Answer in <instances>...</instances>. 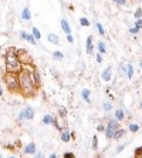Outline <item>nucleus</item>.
<instances>
[{
  "label": "nucleus",
  "mask_w": 142,
  "mask_h": 158,
  "mask_svg": "<svg viewBox=\"0 0 142 158\" xmlns=\"http://www.w3.org/2000/svg\"><path fill=\"white\" fill-rule=\"evenodd\" d=\"M134 158H135V157H134Z\"/></svg>",
  "instance_id": "nucleus-48"
},
{
  "label": "nucleus",
  "mask_w": 142,
  "mask_h": 158,
  "mask_svg": "<svg viewBox=\"0 0 142 158\" xmlns=\"http://www.w3.org/2000/svg\"><path fill=\"white\" fill-rule=\"evenodd\" d=\"M117 130H120V121H118L117 118H111V120H108V125L105 127V131H104L105 132V137L107 138H112Z\"/></svg>",
  "instance_id": "nucleus-4"
},
{
  "label": "nucleus",
  "mask_w": 142,
  "mask_h": 158,
  "mask_svg": "<svg viewBox=\"0 0 142 158\" xmlns=\"http://www.w3.org/2000/svg\"><path fill=\"white\" fill-rule=\"evenodd\" d=\"M31 33H33V37L36 39V40H40L41 39V33H40V30L37 29V27H33V29H31Z\"/></svg>",
  "instance_id": "nucleus-20"
},
{
  "label": "nucleus",
  "mask_w": 142,
  "mask_h": 158,
  "mask_svg": "<svg viewBox=\"0 0 142 158\" xmlns=\"http://www.w3.org/2000/svg\"><path fill=\"white\" fill-rule=\"evenodd\" d=\"M97 130H98V131H105V130H104V125H98V128Z\"/></svg>",
  "instance_id": "nucleus-40"
},
{
  "label": "nucleus",
  "mask_w": 142,
  "mask_h": 158,
  "mask_svg": "<svg viewBox=\"0 0 142 158\" xmlns=\"http://www.w3.org/2000/svg\"><path fill=\"white\" fill-rule=\"evenodd\" d=\"M20 36H22L23 40H27L29 43L31 44H36V39L33 37V34H27L26 31H20Z\"/></svg>",
  "instance_id": "nucleus-9"
},
{
  "label": "nucleus",
  "mask_w": 142,
  "mask_h": 158,
  "mask_svg": "<svg viewBox=\"0 0 142 158\" xmlns=\"http://www.w3.org/2000/svg\"><path fill=\"white\" fill-rule=\"evenodd\" d=\"M90 94H91V91L88 90V88H84L83 91H81V97H83V100L85 101V103H91V100H90Z\"/></svg>",
  "instance_id": "nucleus-10"
},
{
  "label": "nucleus",
  "mask_w": 142,
  "mask_h": 158,
  "mask_svg": "<svg viewBox=\"0 0 142 158\" xmlns=\"http://www.w3.org/2000/svg\"><path fill=\"white\" fill-rule=\"evenodd\" d=\"M125 76L128 77V80H131L132 76H134V66H132L131 63L125 64Z\"/></svg>",
  "instance_id": "nucleus-8"
},
{
  "label": "nucleus",
  "mask_w": 142,
  "mask_h": 158,
  "mask_svg": "<svg viewBox=\"0 0 142 158\" xmlns=\"http://www.w3.org/2000/svg\"><path fill=\"white\" fill-rule=\"evenodd\" d=\"M53 125H54L55 128L57 130H61V127H60V124H59V121H57V120H54V123H53Z\"/></svg>",
  "instance_id": "nucleus-38"
},
{
  "label": "nucleus",
  "mask_w": 142,
  "mask_h": 158,
  "mask_svg": "<svg viewBox=\"0 0 142 158\" xmlns=\"http://www.w3.org/2000/svg\"><path fill=\"white\" fill-rule=\"evenodd\" d=\"M17 54H18V59H20V61H22L23 66H34L33 64V60H31V56L29 54V53L26 52V50H23V48H20V50H17Z\"/></svg>",
  "instance_id": "nucleus-5"
},
{
  "label": "nucleus",
  "mask_w": 142,
  "mask_h": 158,
  "mask_svg": "<svg viewBox=\"0 0 142 158\" xmlns=\"http://www.w3.org/2000/svg\"><path fill=\"white\" fill-rule=\"evenodd\" d=\"M43 123H44V124H47V125L53 124V123H54V117H53L51 114H46L43 117Z\"/></svg>",
  "instance_id": "nucleus-18"
},
{
  "label": "nucleus",
  "mask_w": 142,
  "mask_h": 158,
  "mask_svg": "<svg viewBox=\"0 0 142 158\" xmlns=\"http://www.w3.org/2000/svg\"><path fill=\"white\" fill-rule=\"evenodd\" d=\"M135 27L139 29V30L142 29V19H136V22H135Z\"/></svg>",
  "instance_id": "nucleus-31"
},
{
  "label": "nucleus",
  "mask_w": 142,
  "mask_h": 158,
  "mask_svg": "<svg viewBox=\"0 0 142 158\" xmlns=\"http://www.w3.org/2000/svg\"><path fill=\"white\" fill-rule=\"evenodd\" d=\"M94 52V44H92V36L87 37V53L88 54H92Z\"/></svg>",
  "instance_id": "nucleus-13"
},
{
  "label": "nucleus",
  "mask_w": 142,
  "mask_h": 158,
  "mask_svg": "<svg viewBox=\"0 0 142 158\" xmlns=\"http://www.w3.org/2000/svg\"><path fill=\"white\" fill-rule=\"evenodd\" d=\"M22 19L26 20V22H29L30 19H31V13H30V9L29 7H24L22 11Z\"/></svg>",
  "instance_id": "nucleus-15"
},
{
  "label": "nucleus",
  "mask_w": 142,
  "mask_h": 158,
  "mask_svg": "<svg viewBox=\"0 0 142 158\" xmlns=\"http://www.w3.org/2000/svg\"><path fill=\"white\" fill-rule=\"evenodd\" d=\"M139 108H141V110H142V103H141V104H139Z\"/></svg>",
  "instance_id": "nucleus-43"
},
{
  "label": "nucleus",
  "mask_w": 142,
  "mask_h": 158,
  "mask_svg": "<svg viewBox=\"0 0 142 158\" xmlns=\"http://www.w3.org/2000/svg\"><path fill=\"white\" fill-rule=\"evenodd\" d=\"M10 158H16V157H10Z\"/></svg>",
  "instance_id": "nucleus-46"
},
{
  "label": "nucleus",
  "mask_w": 142,
  "mask_h": 158,
  "mask_svg": "<svg viewBox=\"0 0 142 158\" xmlns=\"http://www.w3.org/2000/svg\"><path fill=\"white\" fill-rule=\"evenodd\" d=\"M60 114H61V117H66V115H67V110L64 108V107H61V108H60Z\"/></svg>",
  "instance_id": "nucleus-33"
},
{
  "label": "nucleus",
  "mask_w": 142,
  "mask_h": 158,
  "mask_svg": "<svg viewBox=\"0 0 142 158\" xmlns=\"http://www.w3.org/2000/svg\"><path fill=\"white\" fill-rule=\"evenodd\" d=\"M3 81L10 93H20V81L17 73H6L3 76Z\"/></svg>",
  "instance_id": "nucleus-3"
},
{
  "label": "nucleus",
  "mask_w": 142,
  "mask_h": 158,
  "mask_svg": "<svg viewBox=\"0 0 142 158\" xmlns=\"http://www.w3.org/2000/svg\"><path fill=\"white\" fill-rule=\"evenodd\" d=\"M128 130L131 132H138L139 131V125L138 124H131L129 127H128Z\"/></svg>",
  "instance_id": "nucleus-25"
},
{
  "label": "nucleus",
  "mask_w": 142,
  "mask_h": 158,
  "mask_svg": "<svg viewBox=\"0 0 142 158\" xmlns=\"http://www.w3.org/2000/svg\"><path fill=\"white\" fill-rule=\"evenodd\" d=\"M92 150H97V148H98V137L97 135H94L92 137Z\"/></svg>",
  "instance_id": "nucleus-28"
},
{
  "label": "nucleus",
  "mask_w": 142,
  "mask_h": 158,
  "mask_svg": "<svg viewBox=\"0 0 142 158\" xmlns=\"http://www.w3.org/2000/svg\"><path fill=\"white\" fill-rule=\"evenodd\" d=\"M102 108H104L105 111H111L112 110V104L109 103V101H105V103L102 104Z\"/></svg>",
  "instance_id": "nucleus-26"
},
{
  "label": "nucleus",
  "mask_w": 142,
  "mask_h": 158,
  "mask_svg": "<svg viewBox=\"0 0 142 158\" xmlns=\"http://www.w3.org/2000/svg\"><path fill=\"white\" fill-rule=\"evenodd\" d=\"M135 158H142V147L136 148V151H135Z\"/></svg>",
  "instance_id": "nucleus-30"
},
{
  "label": "nucleus",
  "mask_w": 142,
  "mask_h": 158,
  "mask_svg": "<svg viewBox=\"0 0 142 158\" xmlns=\"http://www.w3.org/2000/svg\"><path fill=\"white\" fill-rule=\"evenodd\" d=\"M95 59H97V63H102V54H101V53H98Z\"/></svg>",
  "instance_id": "nucleus-36"
},
{
  "label": "nucleus",
  "mask_w": 142,
  "mask_h": 158,
  "mask_svg": "<svg viewBox=\"0 0 142 158\" xmlns=\"http://www.w3.org/2000/svg\"><path fill=\"white\" fill-rule=\"evenodd\" d=\"M33 117H34V111H33V108H30V107L22 110L20 114H18L20 120H33Z\"/></svg>",
  "instance_id": "nucleus-6"
},
{
  "label": "nucleus",
  "mask_w": 142,
  "mask_h": 158,
  "mask_svg": "<svg viewBox=\"0 0 142 158\" xmlns=\"http://www.w3.org/2000/svg\"><path fill=\"white\" fill-rule=\"evenodd\" d=\"M139 31V29H136V27H131V29H129V33L131 34H136Z\"/></svg>",
  "instance_id": "nucleus-35"
},
{
  "label": "nucleus",
  "mask_w": 142,
  "mask_h": 158,
  "mask_svg": "<svg viewBox=\"0 0 142 158\" xmlns=\"http://www.w3.org/2000/svg\"><path fill=\"white\" fill-rule=\"evenodd\" d=\"M115 118H117L118 121H122V120L125 118V113H124V110L118 108V110L115 111Z\"/></svg>",
  "instance_id": "nucleus-19"
},
{
  "label": "nucleus",
  "mask_w": 142,
  "mask_h": 158,
  "mask_svg": "<svg viewBox=\"0 0 142 158\" xmlns=\"http://www.w3.org/2000/svg\"><path fill=\"white\" fill-rule=\"evenodd\" d=\"M101 78H102L104 81H109V80H111V67H107L105 70L102 71Z\"/></svg>",
  "instance_id": "nucleus-14"
},
{
  "label": "nucleus",
  "mask_w": 142,
  "mask_h": 158,
  "mask_svg": "<svg viewBox=\"0 0 142 158\" xmlns=\"http://www.w3.org/2000/svg\"><path fill=\"white\" fill-rule=\"evenodd\" d=\"M124 148H125V144H122V145H120V147L117 148V154H120V152H121V151H122V150H124Z\"/></svg>",
  "instance_id": "nucleus-39"
},
{
  "label": "nucleus",
  "mask_w": 142,
  "mask_h": 158,
  "mask_svg": "<svg viewBox=\"0 0 142 158\" xmlns=\"http://www.w3.org/2000/svg\"><path fill=\"white\" fill-rule=\"evenodd\" d=\"M53 57H54L55 60H63L64 59V54H63L61 52H59V50H55V52L53 53Z\"/></svg>",
  "instance_id": "nucleus-23"
},
{
  "label": "nucleus",
  "mask_w": 142,
  "mask_h": 158,
  "mask_svg": "<svg viewBox=\"0 0 142 158\" xmlns=\"http://www.w3.org/2000/svg\"><path fill=\"white\" fill-rule=\"evenodd\" d=\"M2 94H3V91H2V90H0V97H2Z\"/></svg>",
  "instance_id": "nucleus-44"
},
{
  "label": "nucleus",
  "mask_w": 142,
  "mask_h": 158,
  "mask_svg": "<svg viewBox=\"0 0 142 158\" xmlns=\"http://www.w3.org/2000/svg\"><path fill=\"white\" fill-rule=\"evenodd\" d=\"M64 158H74V154L73 152H66V154H64Z\"/></svg>",
  "instance_id": "nucleus-37"
},
{
  "label": "nucleus",
  "mask_w": 142,
  "mask_h": 158,
  "mask_svg": "<svg viewBox=\"0 0 142 158\" xmlns=\"http://www.w3.org/2000/svg\"><path fill=\"white\" fill-rule=\"evenodd\" d=\"M31 76H33L34 83H36V84L40 87V84H41V77H40V73H39V70H37L36 66H31Z\"/></svg>",
  "instance_id": "nucleus-7"
},
{
  "label": "nucleus",
  "mask_w": 142,
  "mask_h": 158,
  "mask_svg": "<svg viewBox=\"0 0 142 158\" xmlns=\"http://www.w3.org/2000/svg\"><path fill=\"white\" fill-rule=\"evenodd\" d=\"M112 2H115L118 6H125L127 4V0H112Z\"/></svg>",
  "instance_id": "nucleus-32"
},
{
  "label": "nucleus",
  "mask_w": 142,
  "mask_h": 158,
  "mask_svg": "<svg viewBox=\"0 0 142 158\" xmlns=\"http://www.w3.org/2000/svg\"><path fill=\"white\" fill-rule=\"evenodd\" d=\"M67 41H68V43H74V37H73V34L71 33L67 34Z\"/></svg>",
  "instance_id": "nucleus-34"
},
{
  "label": "nucleus",
  "mask_w": 142,
  "mask_h": 158,
  "mask_svg": "<svg viewBox=\"0 0 142 158\" xmlns=\"http://www.w3.org/2000/svg\"><path fill=\"white\" fill-rule=\"evenodd\" d=\"M24 152L26 154H34V152H36V144L34 143L27 144V145L24 147Z\"/></svg>",
  "instance_id": "nucleus-12"
},
{
  "label": "nucleus",
  "mask_w": 142,
  "mask_h": 158,
  "mask_svg": "<svg viewBox=\"0 0 142 158\" xmlns=\"http://www.w3.org/2000/svg\"><path fill=\"white\" fill-rule=\"evenodd\" d=\"M18 81H20V93L27 98L36 96L39 85L34 83L33 76H31V69L26 66L23 67V70L18 73Z\"/></svg>",
  "instance_id": "nucleus-1"
},
{
  "label": "nucleus",
  "mask_w": 142,
  "mask_h": 158,
  "mask_svg": "<svg viewBox=\"0 0 142 158\" xmlns=\"http://www.w3.org/2000/svg\"><path fill=\"white\" fill-rule=\"evenodd\" d=\"M48 158H57V155H55V154H51V155H50V157H48Z\"/></svg>",
  "instance_id": "nucleus-41"
},
{
  "label": "nucleus",
  "mask_w": 142,
  "mask_h": 158,
  "mask_svg": "<svg viewBox=\"0 0 142 158\" xmlns=\"http://www.w3.org/2000/svg\"><path fill=\"white\" fill-rule=\"evenodd\" d=\"M61 29H63V31H64L66 34H70V33H71V27H70L68 22H67L66 19H63V20H61Z\"/></svg>",
  "instance_id": "nucleus-11"
},
{
  "label": "nucleus",
  "mask_w": 142,
  "mask_h": 158,
  "mask_svg": "<svg viewBox=\"0 0 142 158\" xmlns=\"http://www.w3.org/2000/svg\"><path fill=\"white\" fill-rule=\"evenodd\" d=\"M47 39H48V41H50V43H53V44H60L59 36H57V34H54V33H50L47 36Z\"/></svg>",
  "instance_id": "nucleus-16"
},
{
  "label": "nucleus",
  "mask_w": 142,
  "mask_h": 158,
  "mask_svg": "<svg viewBox=\"0 0 142 158\" xmlns=\"http://www.w3.org/2000/svg\"><path fill=\"white\" fill-rule=\"evenodd\" d=\"M80 24H81V26H84V27H88V26H90V22H88L87 17H81L80 19Z\"/></svg>",
  "instance_id": "nucleus-27"
},
{
  "label": "nucleus",
  "mask_w": 142,
  "mask_h": 158,
  "mask_svg": "<svg viewBox=\"0 0 142 158\" xmlns=\"http://www.w3.org/2000/svg\"><path fill=\"white\" fill-rule=\"evenodd\" d=\"M36 158H43V155H41V154H37V157Z\"/></svg>",
  "instance_id": "nucleus-42"
},
{
  "label": "nucleus",
  "mask_w": 142,
  "mask_h": 158,
  "mask_svg": "<svg viewBox=\"0 0 142 158\" xmlns=\"http://www.w3.org/2000/svg\"><path fill=\"white\" fill-rule=\"evenodd\" d=\"M95 27H97V30H98L99 36H104V34H105V30H104V27H102L101 23H95Z\"/></svg>",
  "instance_id": "nucleus-24"
},
{
  "label": "nucleus",
  "mask_w": 142,
  "mask_h": 158,
  "mask_svg": "<svg viewBox=\"0 0 142 158\" xmlns=\"http://www.w3.org/2000/svg\"><path fill=\"white\" fill-rule=\"evenodd\" d=\"M134 16H135V19H142V9L141 7L136 9V11L134 13Z\"/></svg>",
  "instance_id": "nucleus-29"
},
{
  "label": "nucleus",
  "mask_w": 142,
  "mask_h": 158,
  "mask_svg": "<svg viewBox=\"0 0 142 158\" xmlns=\"http://www.w3.org/2000/svg\"><path fill=\"white\" fill-rule=\"evenodd\" d=\"M125 135V130H117V131H115V134H114V137L112 138H115V140H120L121 137H124Z\"/></svg>",
  "instance_id": "nucleus-22"
},
{
  "label": "nucleus",
  "mask_w": 142,
  "mask_h": 158,
  "mask_svg": "<svg viewBox=\"0 0 142 158\" xmlns=\"http://www.w3.org/2000/svg\"><path fill=\"white\" fill-rule=\"evenodd\" d=\"M4 69L6 73H20L23 70V64L18 59L17 50L14 47H9L4 53Z\"/></svg>",
  "instance_id": "nucleus-2"
},
{
  "label": "nucleus",
  "mask_w": 142,
  "mask_h": 158,
  "mask_svg": "<svg viewBox=\"0 0 142 158\" xmlns=\"http://www.w3.org/2000/svg\"><path fill=\"white\" fill-rule=\"evenodd\" d=\"M70 138H71V134H70V131H67V130H63V131H61V141H64V143H68Z\"/></svg>",
  "instance_id": "nucleus-17"
},
{
  "label": "nucleus",
  "mask_w": 142,
  "mask_h": 158,
  "mask_svg": "<svg viewBox=\"0 0 142 158\" xmlns=\"http://www.w3.org/2000/svg\"><path fill=\"white\" fill-rule=\"evenodd\" d=\"M98 53H101V54H104V53H107V47H105V43L104 41H98Z\"/></svg>",
  "instance_id": "nucleus-21"
},
{
  "label": "nucleus",
  "mask_w": 142,
  "mask_h": 158,
  "mask_svg": "<svg viewBox=\"0 0 142 158\" xmlns=\"http://www.w3.org/2000/svg\"><path fill=\"white\" fill-rule=\"evenodd\" d=\"M139 64H141V67H142V61H141V63H139Z\"/></svg>",
  "instance_id": "nucleus-45"
},
{
  "label": "nucleus",
  "mask_w": 142,
  "mask_h": 158,
  "mask_svg": "<svg viewBox=\"0 0 142 158\" xmlns=\"http://www.w3.org/2000/svg\"><path fill=\"white\" fill-rule=\"evenodd\" d=\"M0 158H2V155H0Z\"/></svg>",
  "instance_id": "nucleus-47"
}]
</instances>
